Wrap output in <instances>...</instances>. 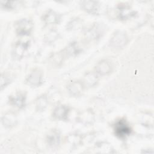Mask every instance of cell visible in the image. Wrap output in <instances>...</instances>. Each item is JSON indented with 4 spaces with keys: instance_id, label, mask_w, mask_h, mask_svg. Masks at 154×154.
Returning <instances> with one entry per match:
<instances>
[{
    "instance_id": "cell-17",
    "label": "cell",
    "mask_w": 154,
    "mask_h": 154,
    "mask_svg": "<svg viewBox=\"0 0 154 154\" xmlns=\"http://www.w3.org/2000/svg\"><path fill=\"white\" fill-rule=\"evenodd\" d=\"M48 103L47 97L45 96H42L39 97L36 102V107L38 110L43 111L46 107Z\"/></svg>"
},
{
    "instance_id": "cell-4",
    "label": "cell",
    "mask_w": 154,
    "mask_h": 154,
    "mask_svg": "<svg viewBox=\"0 0 154 154\" xmlns=\"http://www.w3.org/2000/svg\"><path fill=\"white\" fill-rule=\"evenodd\" d=\"M103 31L104 28L101 23H96L86 30L85 35L87 39L91 40H96L101 37L103 33Z\"/></svg>"
},
{
    "instance_id": "cell-15",
    "label": "cell",
    "mask_w": 154,
    "mask_h": 154,
    "mask_svg": "<svg viewBox=\"0 0 154 154\" xmlns=\"http://www.w3.org/2000/svg\"><path fill=\"white\" fill-rule=\"evenodd\" d=\"M16 119L14 115L11 114H7L2 117V123L5 127H10L15 124Z\"/></svg>"
},
{
    "instance_id": "cell-13",
    "label": "cell",
    "mask_w": 154,
    "mask_h": 154,
    "mask_svg": "<svg viewBox=\"0 0 154 154\" xmlns=\"http://www.w3.org/2000/svg\"><path fill=\"white\" fill-rule=\"evenodd\" d=\"M119 18L122 20H126L131 18L134 15V13L132 9L127 5L120 6L119 8Z\"/></svg>"
},
{
    "instance_id": "cell-3",
    "label": "cell",
    "mask_w": 154,
    "mask_h": 154,
    "mask_svg": "<svg viewBox=\"0 0 154 154\" xmlns=\"http://www.w3.org/2000/svg\"><path fill=\"white\" fill-rule=\"evenodd\" d=\"M128 42V37L126 34L122 31H116L111 37L109 43L110 45L116 48H122Z\"/></svg>"
},
{
    "instance_id": "cell-16",
    "label": "cell",
    "mask_w": 154,
    "mask_h": 154,
    "mask_svg": "<svg viewBox=\"0 0 154 154\" xmlns=\"http://www.w3.org/2000/svg\"><path fill=\"white\" fill-rule=\"evenodd\" d=\"M66 52L67 53V54H68L69 55H74L77 54L79 52L80 49L78 47V45L76 43H70L68 46L67 47V48L66 49Z\"/></svg>"
},
{
    "instance_id": "cell-10",
    "label": "cell",
    "mask_w": 154,
    "mask_h": 154,
    "mask_svg": "<svg viewBox=\"0 0 154 154\" xmlns=\"http://www.w3.org/2000/svg\"><path fill=\"white\" fill-rule=\"evenodd\" d=\"M25 99L26 97L24 93L19 92L16 93L10 97V102L11 105L16 107L22 108L25 105Z\"/></svg>"
},
{
    "instance_id": "cell-18",
    "label": "cell",
    "mask_w": 154,
    "mask_h": 154,
    "mask_svg": "<svg viewBox=\"0 0 154 154\" xmlns=\"http://www.w3.org/2000/svg\"><path fill=\"white\" fill-rule=\"evenodd\" d=\"M14 48L16 55L19 57L25 52V49L27 48V45L25 43H19L18 44H16Z\"/></svg>"
},
{
    "instance_id": "cell-1",
    "label": "cell",
    "mask_w": 154,
    "mask_h": 154,
    "mask_svg": "<svg viewBox=\"0 0 154 154\" xmlns=\"http://www.w3.org/2000/svg\"><path fill=\"white\" fill-rule=\"evenodd\" d=\"M114 131L115 135L120 138H125L131 133V128L125 119H120L117 120L114 126Z\"/></svg>"
},
{
    "instance_id": "cell-2",
    "label": "cell",
    "mask_w": 154,
    "mask_h": 154,
    "mask_svg": "<svg viewBox=\"0 0 154 154\" xmlns=\"http://www.w3.org/2000/svg\"><path fill=\"white\" fill-rule=\"evenodd\" d=\"M33 28V23L29 19H22L16 23V31L19 35L30 34Z\"/></svg>"
},
{
    "instance_id": "cell-8",
    "label": "cell",
    "mask_w": 154,
    "mask_h": 154,
    "mask_svg": "<svg viewBox=\"0 0 154 154\" xmlns=\"http://www.w3.org/2000/svg\"><path fill=\"white\" fill-rule=\"evenodd\" d=\"M82 8L90 14H96L99 11V4L97 1H83L81 3Z\"/></svg>"
},
{
    "instance_id": "cell-14",
    "label": "cell",
    "mask_w": 154,
    "mask_h": 154,
    "mask_svg": "<svg viewBox=\"0 0 154 154\" xmlns=\"http://www.w3.org/2000/svg\"><path fill=\"white\" fill-rule=\"evenodd\" d=\"M98 81V78L96 73L88 72L85 74L84 78V84L88 87H93L96 84Z\"/></svg>"
},
{
    "instance_id": "cell-6",
    "label": "cell",
    "mask_w": 154,
    "mask_h": 154,
    "mask_svg": "<svg viewBox=\"0 0 154 154\" xmlns=\"http://www.w3.org/2000/svg\"><path fill=\"white\" fill-rule=\"evenodd\" d=\"M46 141L49 146L57 147L60 142V133L57 129L51 131L46 137Z\"/></svg>"
},
{
    "instance_id": "cell-12",
    "label": "cell",
    "mask_w": 154,
    "mask_h": 154,
    "mask_svg": "<svg viewBox=\"0 0 154 154\" xmlns=\"http://www.w3.org/2000/svg\"><path fill=\"white\" fill-rule=\"evenodd\" d=\"M67 90L69 93L74 96L79 95L83 90V84L79 81H73L70 83L67 86Z\"/></svg>"
},
{
    "instance_id": "cell-11",
    "label": "cell",
    "mask_w": 154,
    "mask_h": 154,
    "mask_svg": "<svg viewBox=\"0 0 154 154\" xmlns=\"http://www.w3.org/2000/svg\"><path fill=\"white\" fill-rule=\"evenodd\" d=\"M43 20L46 24H55L59 22L60 17L58 13L51 10L48 11L47 13L44 14Z\"/></svg>"
},
{
    "instance_id": "cell-5",
    "label": "cell",
    "mask_w": 154,
    "mask_h": 154,
    "mask_svg": "<svg viewBox=\"0 0 154 154\" xmlns=\"http://www.w3.org/2000/svg\"><path fill=\"white\" fill-rule=\"evenodd\" d=\"M43 81L42 72L38 69L33 70L26 78V83L32 87H38L41 85Z\"/></svg>"
},
{
    "instance_id": "cell-7",
    "label": "cell",
    "mask_w": 154,
    "mask_h": 154,
    "mask_svg": "<svg viewBox=\"0 0 154 154\" xmlns=\"http://www.w3.org/2000/svg\"><path fill=\"white\" fill-rule=\"evenodd\" d=\"M69 107L64 105H60L57 106L53 111L52 116L53 117L58 120H66L69 115Z\"/></svg>"
},
{
    "instance_id": "cell-19",
    "label": "cell",
    "mask_w": 154,
    "mask_h": 154,
    "mask_svg": "<svg viewBox=\"0 0 154 154\" xmlns=\"http://www.w3.org/2000/svg\"><path fill=\"white\" fill-rule=\"evenodd\" d=\"M80 24V21L79 19H73L71 21V22H70L68 25V28L69 29H72V28H75V27L78 28V25H79Z\"/></svg>"
},
{
    "instance_id": "cell-9",
    "label": "cell",
    "mask_w": 154,
    "mask_h": 154,
    "mask_svg": "<svg viewBox=\"0 0 154 154\" xmlns=\"http://www.w3.org/2000/svg\"><path fill=\"white\" fill-rule=\"evenodd\" d=\"M95 70L97 74L103 76L109 74L111 72L112 66L107 60H102L97 64Z\"/></svg>"
}]
</instances>
